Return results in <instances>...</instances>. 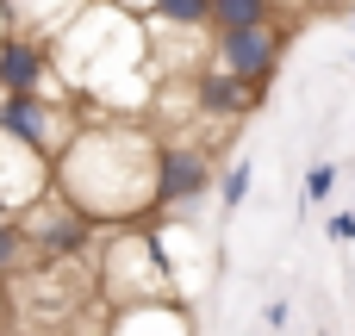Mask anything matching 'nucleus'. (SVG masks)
Instances as JSON below:
<instances>
[{
    "label": "nucleus",
    "mask_w": 355,
    "mask_h": 336,
    "mask_svg": "<svg viewBox=\"0 0 355 336\" xmlns=\"http://www.w3.org/2000/svg\"><path fill=\"white\" fill-rule=\"evenodd\" d=\"M162 31H206L212 25V0H150V19Z\"/></svg>",
    "instance_id": "0eeeda50"
},
{
    "label": "nucleus",
    "mask_w": 355,
    "mask_h": 336,
    "mask_svg": "<svg viewBox=\"0 0 355 336\" xmlns=\"http://www.w3.org/2000/svg\"><path fill=\"white\" fill-rule=\"evenodd\" d=\"M331 187H337V162H318V168H306V206L331 200Z\"/></svg>",
    "instance_id": "9b49d317"
},
{
    "label": "nucleus",
    "mask_w": 355,
    "mask_h": 336,
    "mask_svg": "<svg viewBox=\"0 0 355 336\" xmlns=\"http://www.w3.org/2000/svg\"><path fill=\"white\" fill-rule=\"evenodd\" d=\"M212 187V156L200 143H156V175H150V212H175L206 200Z\"/></svg>",
    "instance_id": "7ed1b4c3"
},
{
    "label": "nucleus",
    "mask_w": 355,
    "mask_h": 336,
    "mask_svg": "<svg viewBox=\"0 0 355 336\" xmlns=\"http://www.w3.org/2000/svg\"><path fill=\"white\" fill-rule=\"evenodd\" d=\"M12 318H19V299H12V281H0V336H12Z\"/></svg>",
    "instance_id": "f8f14e48"
},
{
    "label": "nucleus",
    "mask_w": 355,
    "mask_h": 336,
    "mask_svg": "<svg viewBox=\"0 0 355 336\" xmlns=\"http://www.w3.org/2000/svg\"><path fill=\"white\" fill-rule=\"evenodd\" d=\"M25 94L50 100V44L12 31L0 44V100H25Z\"/></svg>",
    "instance_id": "20e7f679"
},
{
    "label": "nucleus",
    "mask_w": 355,
    "mask_h": 336,
    "mask_svg": "<svg viewBox=\"0 0 355 336\" xmlns=\"http://www.w3.org/2000/svg\"><path fill=\"white\" fill-rule=\"evenodd\" d=\"M25 262H31V249H25V237H19V218H6V224H0V281H19Z\"/></svg>",
    "instance_id": "1a4fd4ad"
},
{
    "label": "nucleus",
    "mask_w": 355,
    "mask_h": 336,
    "mask_svg": "<svg viewBox=\"0 0 355 336\" xmlns=\"http://www.w3.org/2000/svg\"><path fill=\"white\" fill-rule=\"evenodd\" d=\"M106 336H193V324H187V312L168 306V299H131V306L106 324Z\"/></svg>",
    "instance_id": "423d86ee"
},
{
    "label": "nucleus",
    "mask_w": 355,
    "mask_h": 336,
    "mask_svg": "<svg viewBox=\"0 0 355 336\" xmlns=\"http://www.w3.org/2000/svg\"><path fill=\"white\" fill-rule=\"evenodd\" d=\"M349 31H355V0H349Z\"/></svg>",
    "instance_id": "f3484780"
},
{
    "label": "nucleus",
    "mask_w": 355,
    "mask_h": 336,
    "mask_svg": "<svg viewBox=\"0 0 355 336\" xmlns=\"http://www.w3.org/2000/svg\"><path fill=\"white\" fill-rule=\"evenodd\" d=\"M187 94H193V118H243L262 100V87H243L225 69H193L187 75Z\"/></svg>",
    "instance_id": "39448f33"
},
{
    "label": "nucleus",
    "mask_w": 355,
    "mask_h": 336,
    "mask_svg": "<svg viewBox=\"0 0 355 336\" xmlns=\"http://www.w3.org/2000/svg\"><path fill=\"white\" fill-rule=\"evenodd\" d=\"M324 231H331V243H355V212H337Z\"/></svg>",
    "instance_id": "4468645a"
},
{
    "label": "nucleus",
    "mask_w": 355,
    "mask_h": 336,
    "mask_svg": "<svg viewBox=\"0 0 355 336\" xmlns=\"http://www.w3.org/2000/svg\"><path fill=\"white\" fill-rule=\"evenodd\" d=\"M19 237H25V249H31V262H75V256L87 249L94 224H87L75 206H62V200L44 193L37 206L19 212Z\"/></svg>",
    "instance_id": "f03ea898"
},
{
    "label": "nucleus",
    "mask_w": 355,
    "mask_h": 336,
    "mask_svg": "<svg viewBox=\"0 0 355 336\" xmlns=\"http://www.w3.org/2000/svg\"><path fill=\"white\" fill-rule=\"evenodd\" d=\"M250 175H256V162H225V175H218V206H225V212H237V206H243Z\"/></svg>",
    "instance_id": "9d476101"
},
{
    "label": "nucleus",
    "mask_w": 355,
    "mask_h": 336,
    "mask_svg": "<svg viewBox=\"0 0 355 336\" xmlns=\"http://www.w3.org/2000/svg\"><path fill=\"white\" fill-rule=\"evenodd\" d=\"M6 218H12V212H6V200H0V224H6Z\"/></svg>",
    "instance_id": "dca6fc26"
},
{
    "label": "nucleus",
    "mask_w": 355,
    "mask_h": 336,
    "mask_svg": "<svg viewBox=\"0 0 355 336\" xmlns=\"http://www.w3.org/2000/svg\"><path fill=\"white\" fill-rule=\"evenodd\" d=\"M281 19L268 0H212V25L206 31H243V25H268Z\"/></svg>",
    "instance_id": "6e6552de"
},
{
    "label": "nucleus",
    "mask_w": 355,
    "mask_h": 336,
    "mask_svg": "<svg viewBox=\"0 0 355 336\" xmlns=\"http://www.w3.org/2000/svg\"><path fill=\"white\" fill-rule=\"evenodd\" d=\"M12 31H19V25H12V6H6V0H0V44H6V37H12Z\"/></svg>",
    "instance_id": "2eb2a0df"
},
{
    "label": "nucleus",
    "mask_w": 355,
    "mask_h": 336,
    "mask_svg": "<svg viewBox=\"0 0 355 336\" xmlns=\"http://www.w3.org/2000/svg\"><path fill=\"white\" fill-rule=\"evenodd\" d=\"M287 56V25L268 19V25H243V31H212V69L237 75L243 87H268V75L281 69Z\"/></svg>",
    "instance_id": "f257e3e1"
},
{
    "label": "nucleus",
    "mask_w": 355,
    "mask_h": 336,
    "mask_svg": "<svg viewBox=\"0 0 355 336\" xmlns=\"http://www.w3.org/2000/svg\"><path fill=\"white\" fill-rule=\"evenodd\" d=\"M100 6H112L119 19H137V25L150 19V0H100Z\"/></svg>",
    "instance_id": "ddd939ff"
}]
</instances>
